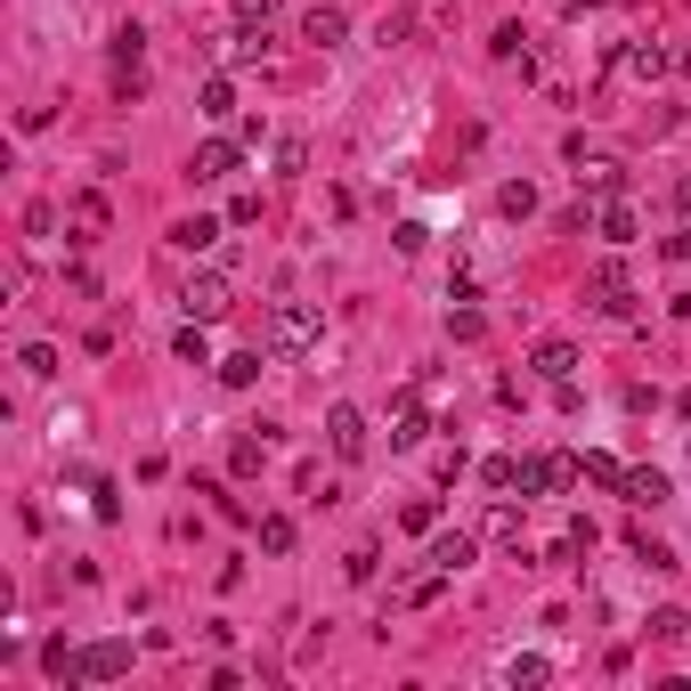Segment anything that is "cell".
I'll use <instances>...</instances> for the list:
<instances>
[{
  "label": "cell",
  "mask_w": 691,
  "mask_h": 691,
  "mask_svg": "<svg viewBox=\"0 0 691 691\" xmlns=\"http://www.w3.org/2000/svg\"><path fill=\"white\" fill-rule=\"evenodd\" d=\"M578 480H585L578 456H529V464H520V496H561V489H578Z\"/></svg>",
  "instance_id": "obj_3"
},
{
  "label": "cell",
  "mask_w": 691,
  "mask_h": 691,
  "mask_svg": "<svg viewBox=\"0 0 691 691\" xmlns=\"http://www.w3.org/2000/svg\"><path fill=\"white\" fill-rule=\"evenodd\" d=\"M635 561H643V570H676V553H667L659 537H635Z\"/></svg>",
  "instance_id": "obj_36"
},
{
  "label": "cell",
  "mask_w": 691,
  "mask_h": 691,
  "mask_svg": "<svg viewBox=\"0 0 691 691\" xmlns=\"http://www.w3.org/2000/svg\"><path fill=\"white\" fill-rule=\"evenodd\" d=\"M74 228H81L74 244H90V228H107V204H98V196H81V204H74Z\"/></svg>",
  "instance_id": "obj_30"
},
{
  "label": "cell",
  "mask_w": 691,
  "mask_h": 691,
  "mask_svg": "<svg viewBox=\"0 0 691 691\" xmlns=\"http://www.w3.org/2000/svg\"><path fill=\"white\" fill-rule=\"evenodd\" d=\"M374 561H383L374 546H350V561H342V570H350V585H366V578H374Z\"/></svg>",
  "instance_id": "obj_38"
},
{
  "label": "cell",
  "mask_w": 691,
  "mask_h": 691,
  "mask_svg": "<svg viewBox=\"0 0 691 691\" xmlns=\"http://www.w3.org/2000/svg\"><path fill=\"white\" fill-rule=\"evenodd\" d=\"M261 448H268V431H261V439H237V456H228V472H237V480H253V472H261Z\"/></svg>",
  "instance_id": "obj_25"
},
{
  "label": "cell",
  "mask_w": 691,
  "mask_h": 691,
  "mask_svg": "<svg viewBox=\"0 0 691 691\" xmlns=\"http://www.w3.org/2000/svg\"><path fill=\"white\" fill-rule=\"evenodd\" d=\"M318 333H326L318 301H277V309H268V359H301Z\"/></svg>",
  "instance_id": "obj_1"
},
{
  "label": "cell",
  "mask_w": 691,
  "mask_h": 691,
  "mask_svg": "<svg viewBox=\"0 0 691 691\" xmlns=\"http://www.w3.org/2000/svg\"><path fill=\"white\" fill-rule=\"evenodd\" d=\"M139 57H146V25H122L114 33V74H139Z\"/></svg>",
  "instance_id": "obj_22"
},
{
  "label": "cell",
  "mask_w": 691,
  "mask_h": 691,
  "mask_svg": "<svg viewBox=\"0 0 691 691\" xmlns=\"http://www.w3.org/2000/svg\"><path fill=\"white\" fill-rule=\"evenodd\" d=\"M25 374H33V383H50V374H57V350H50V342H25Z\"/></svg>",
  "instance_id": "obj_35"
},
{
  "label": "cell",
  "mask_w": 691,
  "mask_h": 691,
  "mask_svg": "<svg viewBox=\"0 0 691 691\" xmlns=\"http://www.w3.org/2000/svg\"><path fill=\"white\" fill-rule=\"evenodd\" d=\"M667 261H683V268H691V228H676V237H667Z\"/></svg>",
  "instance_id": "obj_40"
},
{
  "label": "cell",
  "mask_w": 691,
  "mask_h": 691,
  "mask_svg": "<svg viewBox=\"0 0 691 691\" xmlns=\"http://www.w3.org/2000/svg\"><path fill=\"white\" fill-rule=\"evenodd\" d=\"M220 383H228V391H253V383H261V350H237V359H220Z\"/></svg>",
  "instance_id": "obj_18"
},
{
  "label": "cell",
  "mask_w": 691,
  "mask_h": 691,
  "mask_svg": "<svg viewBox=\"0 0 691 691\" xmlns=\"http://www.w3.org/2000/svg\"><path fill=\"white\" fill-rule=\"evenodd\" d=\"M578 464H585V480H594V489H618V496H626V464H618V456L594 448V456H578Z\"/></svg>",
  "instance_id": "obj_19"
},
{
  "label": "cell",
  "mask_w": 691,
  "mask_h": 691,
  "mask_svg": "<svg viewBox=\"0 0 691 691\" xmlns=\"http://www.w3.org/2000/svg\"><path fill=\"white\" fill-rule=\"evenodd\" d=\"M399 529H407V537H431V529H439V496H407Z\"/></svg>",
  "instance_id": "obj_20"
},
{
  "label": "cell",
  "mask_w": 691,
  "mask_h": 691,
  "mask_svg": "<svg viewBox=\"0 0 691 691\" xmlns=\"http://www.w3.org/2000/svg\"><path fill=\"white\" fill-rule=\"evenodd\" d=\"M691 635V618L676 611V602H667V611H651V643H683Z\"/></svg>",
  "instance_id": "obj_24"
},
{
  "label": "cell",
  "mask_w": 691,
  "mask_h": 691,
  "mask_svg": "<svg viewBox=\"0 0 691 691\" xmlns=\"http://www.w3.org/2000/svg\"><path fill=\"white\" fill-rule=\"evenodd\" d=\"M228 301H237V293H228V268H196V277L179 285V309L196 326H212V318H228Z\"/></svg>",
  "instance_id": "obj_2"
},
{
  "label": "cell",
  "mask_w": 691,
  "mask_h": 691,
  "mask_svg": "<svg viewBox=\"0 0 691 691\" xmlns=\"http://www.w3.org/2000/svg\"><path fill=\"white\" fill-rule=\"evenodd\" d=\"M131 676V643H90V651H74V683H114Z\"/></svg>",
  "instance_id": "obj_5"
},
{
  "label": "cell",
  "mask_w": 691,
  "mask_h": 691,
  "mask_svg": "<svg viewBox=\"0 0 691 691\" xmlns=\"http://www.w3.org/2000/svg\"><path fill=\"white\" fill-rule=\"evenodd\" d=\"M464 472H472V456H464V448H439V464H431V480H439V489H456Z\"/></svg>",
  "instance_id": "obj_26"
},
{
  "label": "cell",
  "mask_w": 691,
  "mask_h": 691,
  "mask_svg": "<svg viewBox=\"0 0 691 691\" xmlns=\"http://www.w3.org/2000/svg\"><path fill=\"white\" fill-rule=\"evenodd\" d=\"M561 9H594V0H561Z\"/></svg>",
  "instance_id": "obj_43"
},
{
  "label": "cell",
  "mask_w": 691,
  "mask_h": 691,
  "mask_svg": "<svg viewBox=\"0 0 691 691\" xmlns=\"http://www.w3.org/2000/svg\"><path fill=\"white\" fill-rule=\"evenodd\" d=\"M676 74H683V81H691V41H683V50H676Z\"/></svg>",
  "instance_id": "obj_41"
},
{
  "label": "cell",
  "mask_w": 691,
  "mask_h": 691,
  "mask_svg": "<svg viewBox=\"0 0 691 691\" xmlns=\"http://www.w3.org/2000/svg\"><path fill=\"white\" fill-rule=\"evenodd\" d=\"M676 415H691V391H683V399H676Z\"/></svg>",
  "instance_id": "obj_42"
},
{
  "label": "cell",
  "mask_w": 691,
  "mask_h": 691,
  "mask_svg": "<svg viewBox=\"0 0 691 691\" xmlns=\"http://www.w3.org/2000/svg\"><path fill=\"white\" fill-rule=\"evenodd\" d=\"M237 163H244V139H204L187 172H196V179H228V172H237Z\"/></svg>",
  "instance_id": "obj_9"
},
{
  "label": "cell",
  "mask_w": 691,
  "mask_h": 691,
  "mask_svg": "<svg viewBox=\"0 0 691 691\" xmlns=\"http://www.w3.org/2000/svg\"><path fill=\"white\" fill-rule=\"evenodd\" d=\"M301 41H309V50H333V41H350V17H342V9H326V0H318V9L301 17Z\"/></svg>",
  "instance_id": "obj_10"
},
{
  "label": "cell",
  "mask_w": 691,
  "mask_h": 691,
  "mask_svg": "<svg viewBox=\"0 0 691 691\" xmlns=\"http://www.w3.org/2000/svg\"><path fill=\"white\" fill-rule=\"evenodd\" d=\"M546 676H553V667H546V659H537V651H520V659H505V683H513V691H537V683H546Z\"/></svg>",
  "instance_id": "obj_21"
},
{
  "label": "cell",
  "mask_w": 691,
  "mask_h": 691,
  "mask_svg": "<svg viewBox=\"0 0 691 691\" xmlns=\"http://www.w3.org/2000/svg\"><path fill=\"white\" fill-rule=\"evenodd\" d=\"M594 196H626V179H618V163H594V172H578Z\"/></svg>",
  "instance_id": "obj_31"
},
{
  "label": "cell",
  "mask_w": 691,
  "mask_h": 691,
  "mask_svg": "<svg viewBox=\"0 0 691 691\" xmlns=\"http://www.w3.org/2000/svg\"><path fill=\"white\" fill-rule=\"evenodd\" d=\"M424 431H431V424H424V399H415V391H399V424H391V448H415Z\"/></svg>",
  "instance_id": "obj_13"
},
{
  "label": "cell",
  "mask_w": 691,
  "mask_h": 691,
  "mask_svg": "<svg viewBox=\"0 0 691 691\" xmlns=\"http://www.w3.org/2000/svg\"><path fill=\"white\" fill-rule=\"evenodd\" d=\"M172 359H179V366H212V342H204V326H196V318L172 333Z\"/></svg>",
  "instance_id": "obj_15"
},
{
  "label": "cell",
  "mask_w": 691,
  "mask_h": 691,
  "mask_svg": "<svg viewBox=\"0 0 691 691\" xmlns=\"http://www.w3.org/2000/svg\"><path fill=\"white\" fill-rule=\"evenodd\" d=\"M309 172V146L301 139H277V179H301Z\"/></svg>",
  "instance_id": "obj_27"
},
{
  "label": "cell",
  "mask_w": 691,
  "mask_h": 691,
  "mask_svg": "<svg viewBox=\"0 0 691 691\" xmlns=\"http://www.w3.org/2000/svg\"><path fill=\"white\" fill-rule=\"evenodd\" d=\"M448 333H456V342H480L489 326H480V309H448Z\"/></svg>",
  "instance_id": "obj_37"
},
{
  "label": "cell",
  "mask_w": 691,
  "mask_h": 691,
  "mask_svg": "<svg viewBox=\"0 0 691 691\" xmlns=\"http://www.w3.org/2000/svg\"><path fill=\"white\" fill-rule=\"evenodd\" d=\"M520 41H529V33H520V25H496V41H489V57H496V66H513V57H520Z\"/></svg>",
  "instance_id": "obj_32"
},
{
  "label": "cell",
  "mask_w": 691,
  "mask_h": 691,
  "mask_svg": "<svg viewBox=\"0 0 691 691\" xmlns=\"http://www.w3.org/2000/svg\"><path fill=\"white\" fill-rule=\"evenodd\" d=\"M529 366L546 374V383H570V374H578V342H561V333H553V342L529 350Z\"/></svg>",
  "instance_id": "obj_11"
},
{
  "label": "cell",
  "mask_w": 691,
  "mask_h": 691,
  "mask_svg": "<svg viewBox=\"0 0 691 691\" xmlns=\"http://www.w3.org/2000/svg\"><path fill=\"white\" fill-rule=\"evenodd\" d=\"M90 513H98V520H122V496H114V480H90Z\"/></svg>",
  "instance_id": "obj_33"
},
{
  "label": "cell",
  "mask_w": 691,
  "mask_h": 691,
  "mask_svg": "<svg viewBox=\"0 0 691 691\" xmlns=\"http://www.w3.org/2000/svg\"><path fill=\"white\" fill-rule=\"evenodd\" d=\"M667 472H626V505H667Z\"/></svg>",
  "instance_id": "obj_16"
},
{
  "label": "cell",
  "mask_w": 691,
  "mask_h": 691,
  "mask_svg": "<svg viewBox=\"0 0 691 691\" xmlns=\"http://www.w3.org/2000/svg\"><path fill=\"white\" fill-rule=\"evenodd\" d=\"M261 553H293V520H285V513L261 520Z\"/></svg>",
  "instance_id": "obj_28"
},
{
  "label": "cell",
  "mask_w": 691,
  "mask_h": 691,
  "mask_svg": "<svg viewBox=\"0 0 691 691\" xmlns=\"http://www.w3.org/2000/svg\"><path fill=\"white\" fill-rule=\"evenodd\" d=\"M489 537H496V546H520V513L496 505V513H489Z\"/></svg>",
  "instance_id": "obj_34"
},
{
  "label": "cell",
  "mask_w": 691,
  "mask_h": 691,
  "mask_svg": "<svg viewBox=\"0 0 691 691\" xmlns=\"http://www.w3.org/2000/svg\"><path fill=\"white\" fill-rule=\"evenodd\" d=\"M618 66L635 74V81H659L667 66H676V57H667V50H651V41H626V50H618Z\"/></svg>",
  "instance_id": "obj_12"
},
{
  "label": "cell",
  "mask_w": 691,
  "mask_h": 691,
  "mask_svg": "<svg viewBox=\"0 0 691 691\" xmlns=\"http://www.w3.org/2000/svg\"><path fill=\"white\" fill-rule=\"evenodd\" d=\"M480 480H489L496 496H513V489H520V464H513V456H489V464H480Z\"/></svg>",
  "instance_id": "obj_23"
},
{
  "label": "cell",
  "mask_w": 691,
  "mask_h": 691,
  "mask_svg": "<svg viewBox=\"0 0 691 691\" xmlns=\"http://www.w3.org/2000/svg\"><path fill=\"white\" fill-rule=\"evenodd\" d=\"M496 212H505V220H529V212H537V187H529V179H505V187H496Z\"/></svg>",
  "instance_id": "obj_17"
},
{
  "label": "cell",
  "mask_w": 691,
  "mask_h": 691,
  "mask_svg": "<svg viewBox=\"0 0 691 691\" xmlns=\"http://www.w3.org/2000/svg\"><path fill=\"white\" fill-rule=\"evenodd\" d=\"M277 9H285V0H237V25H268Z\"/></svg>",
  "instance_id": "obj_39"
},
{
  "label": "cell",
  "mask_w": 691,
  "mask_h": 691,
  "mask_svg": "<svg viewBox=\"0 0 691 691\" xmlns=\"http://www.w3.org/2000/svg\"><path fill=\"white\" fill-rule=\"evenodd\" d=\"M204 114H212V122H220V114H237V90H228V81H220V74H212V81H204Z\"/></svg>",
  "instance_id": "obj_29"
},
{
  "label": "cell",
  "mask_w": 691,
  "mask_h": 691,
  "mask_svg": "<svg viewBox=\"0 0 691 691\" xmlns=\"http://www.w3.org/2000/svg\"><path fill=\"white\" fill-rule=\"evenodd\" d=\"M594 228H602V244H618V253H626V244H635V237H643V220H635V204H626V196H602V212H594Z\"/></svg>",
  "instance_id": "obj_8"
},
{
  "label": "cell",
  "mask_w": 691,
  "mask_h": 691,
  "mask_svg": "<svg viewBox=\"0 0 691 691\" xmlns=\"http://www.w3.org/2000/svg\"><path fill=\"white\" fill-rule=\"evenodd\" d=\"M172 244H179V253H212V244H220V220H204V212H196V220H179V228H172Z\"/></svg>",
  "instance_id": "obj_14"
},
{
  "label": "cell",
  "mask_w": 691,
  "mask_h": 691,
  "mask_svg": "<svg viewBox=\"0 0 691 691\" xmlns=\"http://www.w3.org/2000/svg\"><path fill=\"white\" fill-rule=\"evenodd\" d=\"M326 439H333V456H342V464H359V456H366V415H359V407H333V415H326Z\"/></svg>",
  "instance_id": "obj_6"
},
{
  "label": "cell",
  "mask_w": 691,
  "mask_h": 691,
  "mask_svg": "<svg viewBox=\"0 0 691 691\" xmlns=\"http://www.w3.org/2000/svg\"><path fill=\"white\" fill-rule=\"evenodd\" d=\"M585 301H594L602 318H626V309H635V285H626V261H602L594 277H585Z\"/></svg>",
  "instance_id": "obj_4"
},
{
  "label": "cell",
  "mask_w": 691,
  "mask_h": 691,
  "mask_svg": "<svg viewBox=\"0 0 691 691\" xmlns=\"http://www.w3.org/2000/svg\"><path fill=\"white\" fill-rule=\"evenodd\" d=\"M683 204H691V179H683Z\"/></svg>",
  "instance_id": "obj_44"
},
{
  "label": "cell",
  "mask_w": 691,
  "mask_h": 691,
  "mask_svg": "<svg viewBox=\"0 0 691 691\" xmlns=\"http://www.w3.org/2000/svg\"><path fill=\"white\" fill-rule=\"evenodd\" d=\"M472 553H480V537H464V529H431V570H439V578L472 570Z\"/></svg>",
  "instance_id": "obj_7"
}]
</instances>
